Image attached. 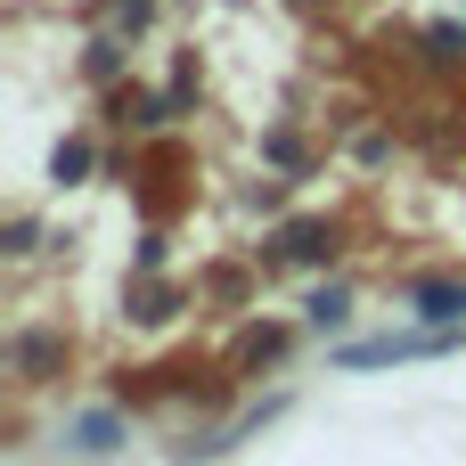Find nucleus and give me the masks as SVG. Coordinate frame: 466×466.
Wrapping results in <instances>:
<instances>
[{
	"label": "nucleus",
	"instance_id": "obj_1",
	"mask_svg": "<svg viewBox=\"0 0 466 466\" xmlns=\"http://www.w3.org/2000/svg\"><path fill=\"white\" fill-rule=\"evenodd\" d=\"M418 319H434V328H451V319H466V287H451V279L418 287Z\"/></svg>",
	"mask_w": 466,
	"mask_h": 466
},
{
	"label": "nucleus",
	"instance_id": "obj_2",
	"mask_svg": "<svg viewBox=\"0 0 466 466\" xmlns=\"http://www.w3.org/2000/svg\"><path fill=\"white\" fill-rule=\"evenodd\" d=\"M74 451H115V418H82L74 426Z\"/></svg>",
	"mask_w": 466,
	"mask_h": 466
},
{
	"label": "nucleus",
	"instance_id": "obj_3",
	"mask_svg": "<svg viewBox=\"0 0 466 466\" xmlns=\"http://www.w3.org/2000/svg\"><path fill=\"white\" fill-rule=\"evenodd\" d=\"M344 319V295H311V328H336Z\"/></svg>",
	"mask_w": 466,
	"mask_h": 466
}]
</instances>
